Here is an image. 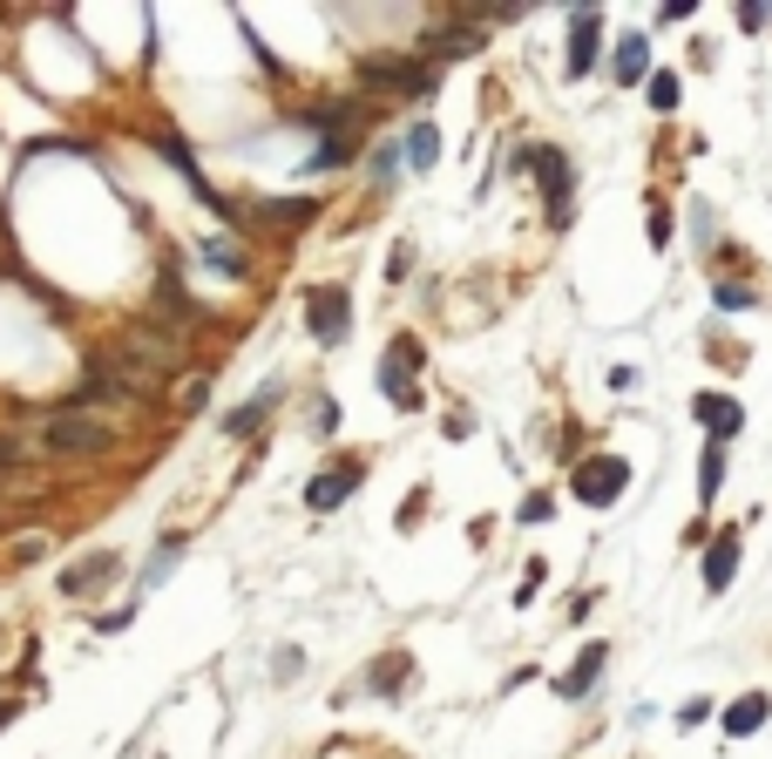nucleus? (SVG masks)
<instances>
[{"label": "nucleus", "mask_w": 772, "mask_h": 759, "mask_svg": "<svg viewBox=\"0 0 772 759\" xmlns=\"http://www.w3.org/2000/svg\"><path fill=\"white\" fill-rule=\"evenodd\" d=\"M624 482H630V468H624L617 455H590L569 489H577V502H590V509H609V502L624 495Z\"/></svg>", "instance_id": "nucleus-1"}, {"label": "nucleus", "mask_w": 772, "mask_h": 759, "mask_svg": "<svg viewBox=\"0 0 772 759\" xmlns=\"http://www.w3.org/2000/svg\"><path fill=\"white\" fill-rule=\"evenodd\" d=\"M346 312H353L346 286H318V292L305 299V319H312V333H318L325 346H339V339H346Z\"/></svg>", "instance_id": "nucleus-2"}, {"label": "nucleus", "mask_w": 772, "mask_h": 759, "mask_svg": "<svg viewBox=\"0 0 772 759\" xmlns=\"http://www.w3.org/2000/svg\"><path fill=\"white\" fill-rule=\"evenodd\" d=\"M528 170L542 177L549 217H556V224H569V156H562V149H528Z\"/></svg>", "instance_id": "nucleus-3"}, {"label": "nucleus", "mask_w": 772, "mask_h": 759, "mask_svg": "<svg viewBox=\"0 0 772 759\" xmlns=\"http://www.w3.org/2000/svg\"><path fill=\"white\" fill-rule=\"evenodd\" d=\"M691 414L712 427V442H731V434L746 427V408L731 401V393H698V401H691Z\"/></svg>", "instance_id": "nucleus-4"}, {"label": "nucleus", "mask_w": 772, "mask_h": 759, "mask_svg": "<svg viewBox=\"0 0 772 759\" xmlns=\"http://www.w3.org/2000/svg\"><path fill=\"white\" fill-rule=\"evenodd\" d=\"M102 442H109V427L81 421V414H61V421L48 427V448H61V455H89V448H102Z\"/></svg>", "instance_id": "nucleus-5"}, {"label": "nucleus", "mask_w": 772, "mask_h": 759, "mask_svg": "<svg viewBox=\"0 0 772 759\" xmlns=\"http://www.w3.org/2000/svg\"><path fill=\"white\" fill-rule=\"evenodd\" d=\"M739 577V529H718V543L705 549V590H725Z\"/></svg>", "instance_id": "nucleus-6"}, {"label": "nucleus", "mask_w": 772, "mask_h": 759, "mask_svg": "<svg viewBox=\"0 0 772 759\" xmlns=\"http://www.w3.org/2000/svg\"><path fill=\"white\" fill-rule=\"evenodd\" d=\"M596 21H603L596 8L577 14V34H569V75H590L596 68Z\"/></svg>", "instance_id": "nucleus-7"}, {"label": "nucleus", "mask_w": 772, "mask_h": 759, "mask_svg": "<svg viewBox=\"0 0 772 759\" xmlns=\"http://www.w3.org/2000/svg\"><path fill=\"white\" fill-rule=\"evenodd\" d=\"M406 359H414V339H400V346L387 353V401H393V408H414V401H421L414 380H406Z\"/></svg>", "instance_id": "nucleus-8"}, {"label": "nucleus", "mask_w": 772, "mask_h": 759, "mask_svg": "<svg viewBox=\"0 0 772 759\" xmlns=\"http://www.w3.org/2000/svg\"><path fill=\"white\" fill-rule=\"evenodd\" d=\"M366 82H380V89H434V68H393V62H366Z\"/></svg>", "instance_id": "nucleus-9"}, {"label": "nucleus", "mask_w": 772, "mask_h": 759, "mask_svg": "<svg viewBox=\"0 0 772 759\" xmlns=\"http://www.w3.org/2000/svg\"><path fill=\"white\" fill-rule=\"evenodd\" d=\"M596 671H603V645H590V651H583L577 665H569V671L556 678V692H562V699H583V692L596 685Z\"/></svg>", "instance_id": "nucleus-10"}, {"label": "nucleus", "mask_w": 772, "mask_h": 759, "mask_svg": "<svg viewBox=\"0 0 772 759\" xmlns=\"http://www.w3.org/2000/svg\"><path fill=\"white\" fill-rule=\"evenodd\" d=\"M765 718H772V699H759V692H752V699H739V705L725 712V733H731V739H746V733H759V726H765Z\"/></svg>", "instance_id": "nucleus-11"}, {"label": "nucleus", "mask_w": 772, "mask_h": 759, "mask_svg": "<svg viewBox=\"0 0 772 759\" xmlns=\"http://www.w3.org/2000/svg\"><path fill=\"white\" fill-rule=\"evenodd\" d=\"M644 75H650V42L630 34V42H617V82H644Z\"/></svg>", "instance_id": "nucleus-12"}, {"label": "nucleus", "mask_w": 772, "mask_h": 759, "mask_svg": "<svg viewBox=\"0 0 772 759\" xmlns=\"http://www.w3.org/2000/svg\"><path fill=\"white\" fill-rule=\"evenodd\" d=\"M109 570H115V556H89V563H75V570L61 577V590H68V596H81V590H89V583H102Z\"/></svg>", "instance_id": "nucleus-13"}, {"label": "nucleus", "mask_w": 772, "mask_h": 759, "mask_svg": "<svg viewBox=\"0 0 772 759\" xmlns=\"http://www.w3.org/2000/svg\"><path fill=\"white\" fill-rule=\"evenodd\" d=\"M718 489H725V442H712V448H705V461H698V495L712 502Z\"/></svg>", "instance_id": "nucleus-14"}, {"label": "nucleus", "mask_w": 772, "mask_h": 759, "mask_svg": "<svg viewBox=\"0 0 772 759\" xmlns=\"http://www.w3.org/2000/svg\"><path fill=\"white\" fill-rule=\"evenodd\" d=\"M353 495V475H318V489H312V509H339Z\"/></svg>", "instance_id": "nucleus-15"}, {"label": "nucleus", "mask_w": 772, "mask_h": 759, "mask_svg": "<svg viewBox=\"0 0 772 759\" xmlns=\"http://www.w3.org/2000/svg\"><path fill=\"white\" fill-rule=\"evenodd\" d=\"M434 149H440V136H434V123H414V136H406V164H434Z\"/></svg>", "instance_id": "nucleus-16"}, {"label": "nucleus", "mask_w": 772, "mask_h": 759, "mask_svg": "<svg viewBox=\"0 0 772 759\" xmlns=\"http://www.w3.org/2000/svg\"><path fill=\"white\" fill-rule=\"evenodd\" d=\"M650 109H664V115L678 109V75H671V68H658V75H650Z\"/></svg>", "instance_id": "nucleus-17"}, {"label": "nucleus", "mask_w": 772, "mask_h": 759, "mask_svg": "<svg viewBox=\"0 0 772 759\" xmlns=\"http://www.w3.org/2000/svg\"><path fill=\"white\" fill-rule=\"evenodd\" d=\"M258 211H265L271 224H299V217H312L318 204H305V197H284V204H258Z\"/></svg>", "instance_id": "nucleus-18"}, {"label": "nucleus", "mask_w": 772, "mask_h": 759, "mask_svg": "<svg viewBox=\"0 0 772 759\" xmlns=\"http://www.w3.org/2000/svg\"><path fill=\"white\" fill-rule=\"evenodd\" d=\"M752 299H759V292H752V286H739V278H725V286H718V305H725V312H746Z\"/></svg>", "instance_id": "nucleus-19"}, {"label": "nucleus", "mask_w": 772, "mask_h": 759, "mask_svg": "<svg viewBox=\"0 0 772 759\" xmlns=\"http://www.w3.org/2000/svg\"><path fill=\"white\" fill-rule=\"evenodd\" d=\"M203 265H217V271H231V278H237V271H244V258H237V252H231V245H211V252H203Z\"/></svg>", "instance_id": "nucleus-20"}, {"label": "nucleus", "mask_w": 772, "mask_h": 759, "mask_svg": "<svg viewBox=\"0 0 772 759\" xmlns=\"http://www.w3.org/2000/svg\"><path fill=\"white\" fill-rule=\"evenodd\" d=\"M434 48H440V55H474L481 42H474V34H440V42H434Z\"/></svg>", "instance_id": "nucleus-21"}, {"label": "nucleus", "mask_w": 772, "mask_h": 759, "mask_svg": "<svg viewBox=\"0 0 772 759\" xmlns=\"http://www.w3.org/2000/svg\"><path fill=\"white\" fill-rule=\"evenodd\" d=\"M400 678H406V658H387V665H380V685L393 692V685H400Z\"/></svg>", "instance_id": "nucleus-22"}, {"label": "nucleus", "mask_w": 772, "mask_h": 759, "mask_svg": "<svg viewBox=\"0 0 772 759\" xmlns=\"http://www.w3.org/2000/svg\"><path fill=\"white\" fill-rule=\"evenodd\" d=\"M772 21V8H739V27H765Z\"/></svg>", "instance_id": "nucleus-23"}, {"label": "nucleus", "mask_w": 772, "mask_h": 759, "mask_svg": "<svg viewBox=\"0 0 772 759\" xmlns=\"http://www.w3.org/2000/svg\"><path fill=\"white\" fill-rule=\"evenodd\" d=\"M8 461H14V442H0V468H8Z\"/></svg>", "instance_id": "nucleus-24"}, {"label": "nucleus", "mask_w": 772, "mask_h": 759, "mask_svg": "<svg viewBox=\"0 0 772 759\" xmlns=\"http://www.w3.org/2000/svg\"><path fill=\"white\" fill-rule=\"evenodd\" d=\"M8 718H14V705H0V726H8Z\"/></svg>", "instance_id": "nucleus-25"}]
</instances>
